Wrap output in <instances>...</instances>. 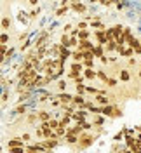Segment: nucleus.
Here are the masks:
<instances>
[{"instance_id": "a211bd4d", "label": "nucleus", "mask_w": 141, "mask_h": 153, "mask_svg": "<svg viewBox=\"0 0 141 153\" xmlns=\"http://www.w3.org/2000/svg\"><path fill=\"white\" fill-rule=\"evenodd\" d=\"M61 45H63V47H70V38L66 37V35L61 37Z\"/></svg>"}, {"instance_id": "2f4dec72", "label": "nucleus", "mask_w": 141, "mask_h": 153, "mask_svg": "<svg viewBox=\"0 0 141 153\" xmlns=\"http://www.w3.org/2000/svg\"><path fill=\"white\" fill-rule=\"evenodd\" d=\"M87 28V25L85 23H78V30H85Z\"/></svg>"}, {"instance_id": "b1692460", "label": "nucleus", "mask_w": 141, "mask_h": 153, "mask_svg": "<svg viewBox=\"0 0 141 153\" xmlns=\"http://www.w3.org/2000/svg\"><path fill=\"white\" fill-rule=\"evenodd\" d=\"M106 85L108 87H115L117 85V80H115V78H108V80H106Z\"/></svg>"}, {"instance_id": "1a4fd4ad", "label": "nucleus", "mask_w": 141, "mask_h": 153, "mask_svg": "<svg viewBox=\"0 0 141 153\" xmlns=\"http://www.w3.org/2000/svg\"><path fill=\"white\" fill-rule=\"evenodd\" d=\"M82 129H84V125H82V124H77L75 127L68 129V132H70V134H80V132H82Z\"/></svg>"}, {"instance_id": "72a5a7b5", "label": "nucleus", "mask_w": 141, "mask_h": 153, "mask_svg": "<svg viewBox=\"0 0 141 153\" xmlns=\"http://www.w3.org/2000/svg\"><path fill=\"white\" fill-rule=\"evenodd\" d=\"M59 89H66V82H59Z\"/></svg>"}, {"instance_id": "6ab92c4d", "label": "nucleus", "mask_w": 141, "mask_h": 153, "mask_svg": "<svg viewBox=\"0 0 141 153\" xmlns=\"http://www.w3.org/2000/svg\"><path fill=\"white\" fill-rule=\"evenodd\" d=\"M73 103H75V105H85V101H84L82 96H75V97H73Z\"/></svg>"}, {"instance_id": "20e7f679", "label": "nucleus", "mask_w": 141, "mask_h": 153, "mask_svg": "<svg viewBox=\"0 0 141 153\" xmlns=\"http://www.w3.org/2000/svg\"><path fill=\"white\" fill-rule=\"evenodd\" d=\"M113 106H110V105H104L103 108H101V113L104 115V117H113Z\"/></svg>"}, {"instance_id": "f03ea898", "label": "nucleus", "mask_w": 141, "mask_h": 153, "mask_svg": "<svg viewBox=\"0 0 141 153\" xmlns=\"http://www.w3.org/2000/svg\"><path fill=\"white\" fill-rule=\"evenodd\" d=\"M96 38H98V44L106 45V44H108V38H106V28H104V30H99V31H96Z\"/></svg>"}, {"instance_id": "c85d7f7f", "label": "nucleus", "mask_w": 141, "mask_h": 153, "mask_svg": "<svg viewBox=\"0 0 141 153\" xmlns=\"http://www.w3.org/2000/svg\"><path fill=\"white\" fill-rule=\"evenodd\" d=\"M120 115H122V111H120L119 108H115V110H113V117H120Z\"/></svg>"}, {"instance_id": "4c0bfd02", "label": "nucleus", "mask_w": 141, "mask_h": 153, "mask_svg": "<svg viewBox=\"0 0 141 153\" xmlns=\"http://www.w3.org/2000/svg\"><path fill=\"white\" fill-rule=\"evenodd\" d=\"M140 76H141V70H140Z\"/></svg>"}, {"instance_id": "412c9836", "label": "nucleus", "mask_w": 141, "mask_h": 153, "mask_svg": "<svg viewBox=\"0 0 141 153\" xmlns=\"http://www.w3.org/2000/svg\"><path fill=\"white\" fill-rule=\"evenodd\" d=\"M84 66L85 68H93L94 66V59H84Z\"/></svg>"}, {"instance_id": "f257e3e1", "label": "nucleus", "mask_w": 141, "mask_h": 153, "mask_svg": "<svg viewBox=\"0 0 141 153\" xmlns=\"http://www.w3.org/2000/svg\"><path fill=\"white\" fill-rule=\"evenodd\" d=\"M94 136H91V134H84L80 139H78V150H85L87 146H91V144L94 143Z\"/></svg>"}, {"instance_id": "f8f14e48", "label": "nucleus", "mask_w": 141, "mask_h": 153, "mask_svg": "<svg viewBox=\"0 0 141 153\" xmlns=\"http://www.w3.org/2000/svg\"><path fill=\"white\" fill-rule=\"evenodd\" d=\"M84 75H85V78H93V80L96 78V73H94L91 68H85V70H84Z\"/></svg>"}, {"instance_id": "ddd939ff", "label": "nucleus", "mask_w": 141, "mask_h": 153, "mask_svg": "<svg viewBox=\"0 0 141 153\" xmlns=\"http://www.w3.org/2000/svg\"><path fill=\"white\" fill-rule=\"evenodd\" d=\"M84 68H85V66H82V65H80V61H75V63L72 65V70H73V71H78V73H80Z\"/></svg>"}, {"instance_id": "4468645a", "label": "nucleus", "mask_w": 141, "mask_h": 153, "mask_svg": "<svg viewBox=\"0 0 141 153\" xmlns=\"http://www.w3.org/2000/svg\"><path fill=\"white\" fill-rule=\"evenodd\" d=\"M94 54H96L98 57H103V56H104V54H103V45H101V44L94 47Z\"/></svg>"}, {"instance_id": "7ed1b4c3", "label": "nucleus", "mask_w": 141, "mask_h": 153, "mask_svg": "<svg viewBox=\"0 0 141 153\" xmlns=\"http://www.w3.org/2000/svg\"><path fill=\"white\" fill-rule=\"evenodd\" d=\"M78 49H80V51H87V49H94V45L87 40V38H84V40L78 42Z\"/></svg>"}, {"instance_id": "cd10ccee", "label": "nucleus", "mask_w": 141, "mask_h": 153, "mask_svg": "<svg viewBox=\"0 0 141 153\" xmlns=\"http://www.w3.org/2000/svg\"><path fill=\"white\" fill-rule=\"evenodd\" d=\"M77 44H78V42H77V38H75V37L70 38V47H73V45H77Z\"/></svg>"}, {"instance_id": "f3484780", "label": "nucleus", "mask_w": 141, "mask_h": 153, "mask_svg": "<svg viewBox=\"0 0 141 153\" xmlns=\"http://www.w3.org/2000/svg\"><path fill=\"white\" fill-rule=\"evenodd\" d=\"M77 35L80 37V40H84V38L89 37V31H87V30H78V33H77Z\"/></svg>"}, {"instance_id": "9b49d317", "label": "nucleus", "mask_w": 141, "mask_h": 153, "mask_svg": "<svg viewBox=\"0 0 141 153\" xmlns=\"http://www.w3.org/2000/svg\"><path fill=\"white\" fill-rule=\"evenodd\" d=\"M113 35H115V38L117 37H120V35H122L124 33V26H120V25H117V26H113Z\"/></svg>"}, {"instance_id": "473e14b6", "label": "nucleus", "mask_w": 141, "mask_h": 153, "mask_svg": "<svg viewBox=\"0 0 141 153\" xmlns=\"http://www.w3.org/2000/svg\"><path fill=\"white\" fill-rule=\"evenodd\" d=\"M65 12H66V7H65V9H59V10H57V16H63Z\"/></svg>"}, {"instance_id": "4be33fe9", "label": "nucleus", "mask_w": 141, "mask_h": 153, "mask_svg": "<svg viewBox=\"0 0 141 153\" xmlns=\"http://www.w3.org/2000/svg\"><path fill=\"white\" fill-rule=\"evenodd\" d=\"M120 78H122L124 82H127V80H129V73H127L125 70H122V71H120Z\"/></svg>"}, {"instance_id": "bb28decb", "label": "nucleus", "mask_w": 141, "mask_h": 153, "mask_svg": "<svg viewBox=\"0 0 141 153\" xmlns=\"http://www.w3.org/2000/svg\"><path fill=\"white\" fill-rule=\"evenodd\" d=\"M98 76H99L104 84H106V80H108V78H106V75H104V71H99V73H98Z\"/></svg>"}, {"instance_id": "2eb2a0df", "label": "nucleus", "mask_w": 141, "mask_h": 153, "mask_svg": "<svg viewBox=\"0 0 141 153\" xmlns=\"http://www.w3.org/2000/svg\"><path fill=\"white\" fill-rule=\"evenodd\" d=\"M38 118L44 120V122H47V120H51V115L47 113V111H40V113H38Z\"/></svg>"}, {"instance_id": "c756f323", "label": "nucleus", "mask_w": 141, "mask_h": 153, "mask_svg": "<svg viewBox=\"0 0 141 153\" xmlns=\"http://www.w3.org/2000/svg\"><path fill=\"white\" fill-rule=\"evenodd\" d=\"M7 40H9L7 33H4V35H2V44H7Z\"/></svg>"}, {"instance_id": "f704fd0d", "label": "nucleus", "mask_w": 141, "mask_h": 153, "mask_svg": "<svg viewBox=\"0 0 141 153\" xmlns=\"http://www.w3.org/2000/svg\"><path fill=\"white\" fill-rule=\"evenodd\" d=\"M23 139L25 141H30V134H23Z\"/></svg>"}, {"instance_id": "e433bc0d", "label": "nucleus", "mask_w": 141, "mask_h": 153, "mask_svg": "<svg viewBox=\"0 0 141 153\" xmlns=\"http://www.w3.org/2000/svg\"><path fill=\"white\" fill-rule=\"evenodd\" d=\"M30 4H31V5H35V4H37V0H30Z\"/></svg>"}, {"instance_id": "5701e85b", "label": "nucleus", "mask_w": 141, "mask_h": 153, "mask_svg": "<svg viewBox=\"0 0 141 153\" xmlns=\"http://www.w3.org/2000/svg\"><path fill=\"white\" fill-rule=\"evenodd\" d=\"M2 26H4V30H7L10 26V21L7 18H4V19H2Z\"/></svg>"}, {"instance_id": "0eeeda50", "label": "nucleus", "mask_w": 141, "mask_h": 153, "mask_svg": "<svg viewBox=\"0 0 141 153\" xmlns=\"http://www.w3.org/2000/svg\"><path fill=\"white\" fill-rule=\"evenodd\" d=\"M14 146H25V139L21 137H16V139H12V141H9V148H14Z\"/></svg>"}, {"instance_id": "423d86ee", "label": "nucleus", "mask_w": 141, "mask_h": 153, "mask_svg": "<svg viewBox=\"0 0 141 153\" xmlns=\"http://www.w3.org/2000/svg\"><path fill=\"white\" fill-rule=\"evenodd\" d=\"M66 143H68V144H75V143H78V137H77V134L66 132Z\"/></svg>"}, {"instance_id": "6e6552de", "label": "nucleus", "mask_w": 141, "mask_h": 153, "mask_svg": "<svg viewBox=\"0 0 141 153\" xmlns=\"http://www.w3.org/2000/svg\"><path fill=\"white\" fill-rule=\"evenodd\" d=\"M96 101L99 103V105H108V97H104L103 96V92H99V94H96Z\"/></svg>"}, {"instance_id": "c9c22d12", "label": "nucleus", "mask_w": 141, "mask_h": 153, "mask_svg": "<svg viewBox=\"0 0 141 153\" xmlns=\"http://www.w3.org/2000/svg\"><path fill=\"white\" fill-rule=\"evenodd\" d=\"M82 125H84V129H91V124H87V122H84Z\"/></svg>"}, {"instance_id": "9d476101", "label": "nucleus", "mask_w": 141, "mask_h": 153, "mask_svg": "<svg viewBox=\"0 0 141 153\" xmlns=\"http://www.w3.org/2000/svg\"><path fill=\"white\" fill-rule=\"evenodd\" d=\"M59 99H61V103H63V105H65V103H72V101H73V97H72V96L70 94H59Z\"/></svg>"}, {"instance_id": "39448f33", "label": "nucleus", "mask_w": 141, "mask_h": 153, "mask_svg": "<svg viewBox=\"0 0 141 153\" xmlns=\"http://www.w3.org/2000/svg\"><path fill=\"white\" fill-rule=\"evenodd\" d=\"M72 57H73V61H84V59H85L84 51H80V49H78V51H75V52L72 54Z\"/></svg>"}, {"instance_id": "dca6fc26", "label": "nucleus", "mask_w": 141, "mask_h": 153, "mask_svg": "<svg viewBox=\"0 0 141 153\" xmlns=\"http://www.w3.org/2000/svg\"><path fill=\"white\" fill-rule=\"evenodd\" d=\"M10 153H25V146H14V148H9Z\"/></svg>"}, {"instance_id": "393cba45", "label": "nucleus", "mask_w": 141, "mask_h": 153, "mask_svg": "<svg viewBox=\"0 0 141 153\" xmlns=\"http://www.w3.org/2000/svg\"><path fill=\"white\" fill-rule=\"evenodd\" d=\"M49 125H51L52 129H57V127H59V122H57V120H52V118H51V120H49Z\"/></svg>"}, {"instance_id": "7c9ffc66", "label": "nucleus", "mask_w": 141, "mask_h": 153, "mask_svg": "<svg viewBox=\"0 0 141 153\" xmlns=\"http://www.w3.org/2000/svg\"><path fill=\"white\" fill-rule=\"evenodd\" d=\"M16 111H18V113H25V111H26V108H25V106H18V110H16Z\"/></svg>"}, {"instance_id": "a878e982", "label": "nucleus", "mask_w": 141, "mask_h": 153, "mask_svg": "<svg viewBox=\"0 0 141 153\" xmlns=\"http://www.w3.org/2000/svg\"><path fill=\"white\" fill-rule=\"evenodd\" d=\"M87 92H91V94H99V92H103V91H98V89H94V87H87Z\"/></svg>"}, {"instance_id": "aec40b11", "label": "nucleus", "mask_w": 141, "mask_h": 153, "mask_svg": "<svg viewBox=\"0 0 141 153\" xmlns=\"http://www.w3.org/2000/svg\"><path fill=\"white\" fill-rule=\"evenodd\" d=\"M73 9H75L77 12H84V10H85V7L82 5V4H73Z\"/></svg>"}]
</instances>
